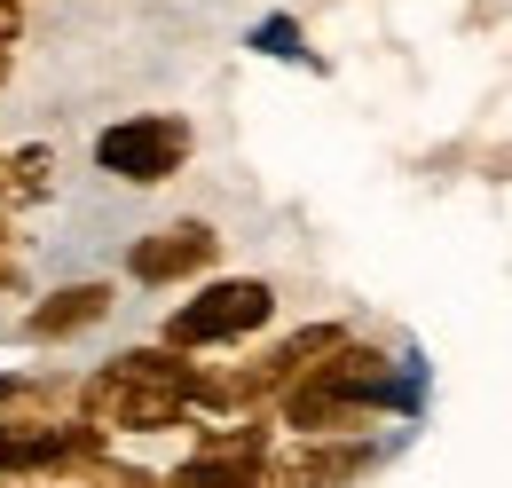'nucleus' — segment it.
<instances>
[{"instance_id": "1", "label": "nucleus", "mask_w": 512, "mask_h": 488, "mask_svg": "<svg viewBox=\"0 0 512 488\" xmlns=\"http://www.w3.org/2000/svg\"><path fill=\"white\" fill-rule=\"evenodd\" d=\"M410 394H402V370H394V355L386 347H363L355 331L323 355V363H308L268 410H276V426H292V441H363V433L379 426V418H394Z\"/></svg>"}, {"instance_id": "2", "label": "nucleus", "mask_w": 512, "mask_h": 488, "mask_svg": "<svg viewBox=\"0 0 512 488\" xmlns=\"http://www.w3.org/2000/svg\"><path fill=\"white\" fill-rule=\"evenodd\" d=\"M71 410H79V426H95L103 441H111V433H197L205 426L190 410V394H174V386L127 370L119 355L103 370H87V378H71Z\"/></svg>"}, {"instance_id": "3", "label": "nucleus", "mask_w": 512, "mask_h": 488, "mask_svg": "<svg viewBox=\"0 0 512 488\" xmlns=\"http://www.w3.org/2000/svg\"><path fill=\"white\" fill-rule=\"evenodd\" d=\"M276 323V284L268 276H205L197 300H182L166 315L158 347H182V355H213V347H245Z\"/></svg>"}, {"instance_id": "4", "label": "nucleus", "mask_w": 512, "mask_h": 488, "mask_svg": "<svg viewBox=\"0 0 512 488\" xmlns=\"http://www.w3.org/2000/svg\"><path fill=\"white\" fill-rule=\"evenodd\" d=\"M190 150H197V134H190V119H174V111H134V119H111L95 134V166H103L111 182H127V189L174 182V174L190 166Z\"/></svg>"}, {"instance_id": "5", "label": "nucleus", "mask_w": 512, "mask_h": 488, "mask_svg": "<svg viewBox=\"0 0 512 488\" xmlns=\"http://www.w3.org/2000/svg\"><path fill=\"white\" fill-rule=\"evenodd\" d=\"M276 449L268 418H205L190 441V457L174 473H158V488H253L260 457Z\"/></svg>"}, {"instance_id": "6", "label": "nucleus", "mask_w": 512, "mask_h": 488, "mask_svg": "<svg viewBox=\"0 0 512 488\" xmlns=\"http://www.w3.org/2000/svg\"><path fill=\"white\" fill-rule=\"evenodd\" d=\"M213 260H221V229H213V221H166V229H150V237L127 244V276L150 284V292H166V284H205Z\"/></svg>"}, {"instance_id": "7", "label": "nucleus", "mask_w": 512, "mask_h": 488, "mask_svg": "<svg viewBox=\"0 0 512 488\" xmlns=\"http://www.w3.org/2000/svg\"><path fill=\"white\" fill-rule=\"evenodd\" d=\"M363 465H371V449L363 441H276L268 457H260L253 488H347L363 481Z\"/></svg>"}, {"instance_id": "8", "label": "nucleus", "mask_w": 512, "mask_h": 488, "mask_svg": "<svg viewBox=\"0 0 512 488\" xmlns=\"http://www.w3.org/2000/svg\"><path fill=\"white\" fill-rule=\"evenodd\" d=\"M111 307H119V292H111L103 276H87V284H56L48 300L24 307V339H32V347H64V339H79V331H95Z\"/></svg>"}, {"instance_id": "9", "label": "nucleus", "mask_w": 512, "mask_h": 488, "mask_svg": "<svg viewBox=\"0 0 512 488\" xmlns=\"http://www.w3.org/2000/svg\"><path fill=\"white\" fill-rule=\"evenodd\" d=\"M0 488H158V473L103 449V457H64V465H40V473H0Z\"/></svg>"}, {"instance_id": "10", "label": "nucleus", "mask_w": 512, "mask_h": 488, "mask_svg": "<svg viewBox=\"0 0 512 488\" xmlns=\"http://www.w3.org/2000/svg\"><path fill=\"white\" fill-rule=\"evenodd\" d=\"M0 182H8V197H48V182H56V150H48V142L8 150V158H0Z\"/></svg>"}, {"instance_id": "11", "label": "nucleus", "mask_w": 512, "mask_h": 488, "mask_svg": "<svg viewBox=\"0 0 512 488\" xmlns=\"http://www.w3.org/2000/svg\"><path fill=\"white\" fill-rule=\"evenodd\" d=\"M0 268H8V229H0Z\"/></svg>"}, {"instance_id": "12", "label": "nucleus", "mask_w": 512, "mask_h": 488, "mask_svg": "<svg viewBox=\"0 0 512 488\" xmlns=\"http://www.w3.org/2000/svg\"><path fill=\"white\" fill-rule=\"evenodd\" d=\"M0 292H8V268H0Z\"/></svg>"}]
</instances>
